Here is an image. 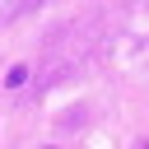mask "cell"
<instances>
[{
  "label": "cell",
  "mask_w": 149,
  "mask_h": 149,
  "mask_svg": "<svg viewBox=\"0 0 149 149\" xmlns=\"http://www.w3.org/2000/svg\"><path fill=\"white\" fill-rule=\"evenodd\" d=\"M140 149H149V144H140Z\"/></svg>",
  "instance_id": "cell-1"
}]
</instances>
